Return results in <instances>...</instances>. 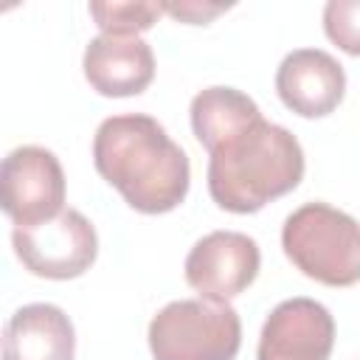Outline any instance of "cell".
<instances>
[{"instance_id":"6da1fadb","label":"cell","mask_w":360,"mask_h":360,"mask_svg":"<svg viewBox=\"0 0 360 360\" xmlns=\"http://www.w3.org/2000/svg\"><path fill=\"white\" fill-rule=\"evenodd\" d=\"M96 172L141 214L174 211L191 183V166L163 124L143 112L104 118L93 138Z\"/></svg>"},{"instance_id":"8fae6325","label":"cell","mask_w":360,"mask_h":360,"mask_svg":"<svg viewBox=\"0 0 360 360\" xmlns=\"http://www.w3.org/2000/svg\"><path fill=\"white\" fill-rule=\"evenodd\" d=\"M76 332L56 304H25L3 329V360H73Z\"/></svg>"},{"instance_id":"8992f818","label":"cell","mask_w":360,"mask_h":360,"mask_svg":"<svg viewBox=\"0 0 360 360\" xmlns=\"http://www.w3.org/2000/svg\"><path fill=\"white\" fill-rule=\"evenodd\" d=\"M3 211L14 225H39L65 211V172L53 152L17 146L0 166Z\"/></svg>"},{"instance_id":"277c9868","label":"cell","mask_w":360,"mask_h":360,"mask_svg":"<svg viewBox=\"0 0 360 360\" xmlns=\"http://www.w3.org/2000/svg\"><path fill=\"white\" fill-rule=\"evenodd\" d=\"M155 360H233L242 346V321L231 304L180 298L149 323Z\"/></svg>"},{"instance_id":"4fadbf2b","label":"cell","mask_w":360,"mask_h":360,"mask_svg":"<svg viewBox=\"0 0 360 360\" xmlns=\"http://www.w3.org/2000/svg\"><path fill=\"white\" fill-rule=\"evenodd\" d=\"M90 17L110 37H138L149 31L163 14L160 3H90Z\"/></svg>"},{"instance_id":"ba28073f","label":"cell","mask_w":360,"mask_h":360,"mask_svg":"<svg viewBox=\"0 0 360 360\" xmlns=\"http://www.w3.org/2000/svg\"><path fill=\"white\" fill-rule=\"evenodd\" d=\"M335 318L312 298H287L264 321L256 360H329Z\"/></svg>"},{"instance_id":"52a82bcc","label":"cell","mask_w":360,"mask_h":360,"mask_svg":"<svg viewBox=\"0 0 360 360\" xmlns=\"http://www.w3.org/2000/svg\"><path fill=\"white\" fill-rule=\"evenodd\" d=\"M262 253L253 236L239 231H211L186 256V281L200 298L228 304L259 276Z\"/></svg>"},{"instance_id":"5b68a950","label":"cell","mask_w":360,"mask_h":360,"mask_svg":"<svg viewBox=\"0 0 360 360\" xmlns=\"http://www.w3.org/2000/svg\"><path fill=\"white\" fill-rule=\"evenodd\" d=\"M11 245L28 273L51 281L79 278L98 256L96 228L76 208H65L39 225H14Z\"/></svg>"},{"instance_id":"9a60e30c","label":"cell","mask_w":360,"mask_h":360,"mask_svg":"<svg viewBox=\"0 0 360 360\" xmlns=\"http://www.w3.org/2000/svg\"><path fill=\"white\" fill-rule=\"evenodd\" d=\"M160 6H163V14H172L174 20L188 22V25H205L214 17L228 11V6H219V3L211 6V3H194V0H188V3H160Z\"/></svg>"},{"instance_id":"7a4b0ae2","label":"cell","mask_w":360,"mask_h":360,"mask_svg":"<svg viewBox=\"0 0 360 360\" xmlns=\"http://www.w3.org/2000/svg\"><path fill=\"white\" fill-rule=\"evenodd\" d=\"M208 155V194L231 214H256L290 194L304 177L298 138L264 118L239 129Z\"/></svg>"},{"instance_id":"30bf717a","label":"cell","mask_w":360,"mask_h":360,"mask_svg":"<svg viewBox=\"0 0 360 360\" xmlns=\"http://www.w3.org/2000/svg\"><path fill=\"white\" fill-rule=\"evenodd\" d=\"M84 79L107 98L143 93L155 79V53L141 37L98 34L84 48Z\"/></svg>"},{"instance_id":"9c48e42d","label":"cell","mask_w":360,"mask_h":360,"mask_svg":"<svg viewBox=\"0 0 360 360\" xmlns=\"http://www.w3.org/2000/svg\"><path fill=\"white\" fill-rule=\"evenodd\" d=\"M276 93L295 115L323 118L335 112L346 96L343 65L321 48H298L281 59L276 70Z\"/></svg>"},{"instance_id":"7c38bea8","label":"cell","mask_w":360,"mask_h":360,"mask_svg":"<svg viewBox=\"0 0 360 360\" xmlns=\"http://www.w3.org/2000/svg\"><path fill=\"white\" fill-rule=\"evenodd\" d=\"M194 138L205 146V152H214L222 141L236 135L239 129L262 121L259 104L236 90V87H205L191 98L188 107Z\"/></svg>"},{"instance_id":"3957f363","label":"cell","mask_w":360,"mask_h":360,"mask_svg":"<svg viewBox=\"0 0 360 360\" xmlns=\"http://www.w3.org/2000/svg\"><path fill=\"white\" fill-rule=\"evenodd\" d=\"M284 256L326 287L360 281V222L326 202L295 208L281 225Z\"/></svg>"},{"instance_id":"5bb4252c","label":"cell","mask_w":360,"mask_h":360,"mask_svg":"<svg viewBox=\"0 0 360 360\" xmlns=\"http://www.w3.org/2000/svg\"><path fill=\"white\" fill-rule=\"evenodd\" d=\"M323 34L343 53L360 56V0H329L323 6Z\"/></svg>"}]
</instances>
